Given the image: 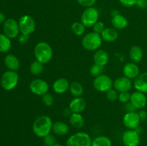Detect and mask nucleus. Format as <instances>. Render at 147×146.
<instances>
[{
  "label": "nucleus",
  "instance_id": "nucleus-8",
  "mask_svg": "<svg viewBox=\"0 0 147 146\" xmlns=\"http://www.w3.org/2000/svg\"><path fill=\"white\" fill-rule=\"evenodd\" d=\"M21 34L29 35L34 33L36 29V23L34 18L28 14L22 16L18 21Z\"/></svg>",
  "mask_w": 147,
  "mask_h": 146
},
{
  "label": "nucleus",
  "instance_id": "nucleus-12",
  "mask_svg": "<svg viewBox=\"0 0 147 146\" xmlns=\"http://www.w3.org/2000/svg\"><path fill=\"white\" fill-rule=\"evenodd\" d=\"M4 33L9 39H14L20 32L18 21L14 19H7L4 23Z\"/></svg>",
  "mask_w": 147,
  "mask_h": 146
},
{
  "label": "nucleus",
  "instance_id": "nucleus-46",
  "mask_svg": "<svg viewBox=\"0 0 147 146\" xmlns=\"http://www.w3.org/2000/svg\"><path fill=\"white\" fill-rule=\"evenodd\" d=\"M41 146H47V145H41Z\"/></svg>",
  "mask_w": 147,
  "mask_h": 146
},
{
  "label": "nucleus",
  "instance_id": "nucleus-4",
  "mask_svg": "<svg viewBox=\"0 0 147 146\" xmlns=\"http://www.w3.org/2000/svg\"><path fill=\"white\" fill-rule=\"evenodd\" d=\"M93 140L85 132H78L71 135L66 140V146H91Z\"/></svg>",
  "mask_w": 147,
  "mask_h": 146
},
{
  "label": "nucleus",
  "instance_id": "nucleus-10",
  "mask_svg": "<svg viewBox=\"0 0 147 146\" xmlns=\"http://www.w3.org/2000/svg\"><path fill=\"white\" fill-rule=\"evenodd\" d=\"M122 143L124 146H139L140 144V134L136 130H129L122 135Z\"/></svg>",
  "mask_w": 147,
  "mask_h": 146
},
{
  "label": "nucleus",
  "instance_id": "nucleus-9",
  "mask_svg": "<svg viewBox=\"0 0 147 146\" xmlns=\"http://www.w3.org/2000/svg\"><path fill=\"white\" fill-rule=\"evenodd\" d=\"M30 90L36 95L42 96L49 91V84L47 81L42 79H34L29 84Z\"/></svg>",
  "mask_w": 147,
  "mask_h": 146
},
{
  "label": "nucleus",
  "instance_id": "nucleus-6",
  "mask_svg": "<svg viewBox=\"0 0 147 146\" xmlns=\"http://www.w3.org/2000/svg\"><path fill=\"white\" fill-rule=\"evenodd\" d=\"M19 74L17 72L8 70L2 74L1 78V85L7 91L12 90L15 88L19 82Z\"/></svg>",
  "mask_w": 147,
  "mask_h": 146
},
{
  "label": "nucleus",
  "instance_id": "nucleus-22",
  "mask_svg": "<svg viewBox=\"0 0 147 146\" xmlns=\"http://www.w3.org/2000/svg\"><path fill=\"white\" fill-rule=\"evenodd\" d=\"M52 131L55 135L64 136L68 133L69 126L66 123L63 121H57L53 123Z\"/></svg>",
  "mask_w": 147,
  "mask_h": 146
},
{
  "label": "nucleus",
  "instance_id": "nucleus-1",
  "mask_svg": "<svg viewBox=\"0 0 147 146\" xmlns=\"http://www.w3.org/2000/svg\"><path fill=\"white\" fill-rule=\"evenodd\" d=\"M53 120L48 115H40L34 120L32 124V131L38 137L44 138L47 135L50 134L53 128Z\"/></svg>",
  "mask_w": 147,
  "mask_h": 146
},
{
  "label": "nucleus",
  "instance_id": "nucleus-17",
  "mask_svg": "<svg viewBox=\"0 0 147 146\" xmlns=\"http://www.w3.org/2000/svg\"><path fill=\"white\" fill-rule=\"evenodd\" d=\"M70 84V82L65 77H60L53 82V90L57 94H64L69 90Z\"/></svg>",
  "mask_w": 147,
  "mask_h": 146
},
{
  "label": "nucleus",
  "instance_id": "nucleus-24",
  "mask_svg": "<svg viewBox=\"0 0 147 146\" xmlns=\"http://www.w3.org/2000/svg\"><path fill=\"white\" fill-rule=\"evenodd\" d=\"M129 56L131 61L136 64L139 63L144 57V52L142 47L137 45L133 46L129 50Z\"/></svg>",
  "mask_w": 147,
  "mask_h": 146
},
{
  "label": "nucleus",
  "instance_id": "nucleus-11",
  "mask_svg": "<svg viewBox=\"0 0 147 146\" xmlns=\"http://www.w3.org/2000/svg\"><path fill=\"white\" fill-rule=\"evenodd\" d=\"M142 122L137 112H129L123 117V124L129 130H136Z\"/></svg>",
  "mask_w": 147,
  "mask_h": 146
},
{
  "label": "nucleus",
  "instance_id": "nucleus-26",
  "mask_svg": "<svg viewBox=\"0 0 147 146\" xmlns=\"http://www.w3.org/2000/svg\"><path fill=\"white\" fill-rule=\"evenodd\" d=\"M69 91L74 97H81L84 92V88L81 83L75 81L70 83Z\"/></svg>",
  "mask_w": 147,
  "mask_h": 146
},
{
  "label": "nucleus",
  "instance_id": "nucleus-43",
  "mask_svg": "<svg viewBox=\"0 0 147 146\" xmlns=\"http://www.w3.org/2000/svg\"><path fill=\"white\" fill-rule=\"evenodd\" d=\"M6 21L5 15H4L3 13L0 12V24H2V23H4V21Z\"/></svg>",
  "mask_w": 147,
  "mask_h": 146
},
{
  "label": "nucleus",
  "instance_id": "nucleus-39",
  "mask_svg": "<svg viewBox=\"0 0 147 146\" xmlns=\"http://www.w3.org/2000/svg\"><path fill=\"white\" fill-rule=\"evenodd\" d=\"M136 6L140 9H146L147 0H137Z\"/></svg>",
  "mask_w": 147,
  "mask_h": 146
},
{
  "label": "nucleus",
  "instance_id": "nucleus-33",
  "mask_svg": "<svg viewBox=\"0 0 147 146\" xmlns=\"http://www.w3.org/2000/svg\"><path fill=\"white\" fill-rule=\"evenodd\" d=\"M119 92L117 90H115L114 88H111V90H108L106 92V97L109 101L114 102L116 100H118V97H119Z\"/></svg>",
  "mask_w": 147,
  "mask_h": 146
},
{
  "label": "nucleus",
  "instance_id": "nucleus-7",
  "mask_svg": "<svg viewBox=\"0 0 147 146\" xmlns=\"http://www.w3.org/2000/svg\"><path fill=\"white\" fill-rule=\"evenodd\" d=\"M93 85L95 90L100 92H106L113 87V81L111 77L105 74L96 77L93 80Z\"/></svg>",
  "mask_w": 147,
  "mask_h": 146
},
{
  "label": "nucleus",
  "instance_id": "nucleus-40",
  "mask_svg": "<svg viewBox=\"0 0 147 146\" xmlns=\"http://www.w3.org/2000/svg\"><path fill=\"white\" fill-rule=\"evenodd\" d=\"M18 41L21 44H25L29 41V35L21 34L18 37Z\"/></svg>",
  "mask_w": 147,
  "mask_h": 146
},
{
  "label": "nucleus",
  "instance_id": "nucleus-23",
  "mask_svg": "<svg viewBox=\"0 0 147 146\" xmlns=\"http://www.w3.org/2000/svg\"><path fill=\"white\" fill-rule=\"evenodd\" d=\"M4 64L9 70L17 71L20 69V62L17 57L14 54H8L4 58Z\"/></svg>",
  "mask_w": 147,
  "mask_h": 146
},
{
  "label": "nucleus",
  "instance_id": "nucleus-21",
  "mask_svg": "<svg viewBox=\"0 0 147 146\" xmlns=\"http://www.w3.org/2000/svg\"><path fill=\"white\" fill-rule=\"evenodd\" d=\"M100 36L103 41L106 42H113L119 37V32L118 30L113 27H107L100 34Z\"/></svg>",
  "mask_w": 147,
  "mask_h": 146
},
{
  "label": "nucleus",
  "instance_id": "nucleus-3",
  "mask_svg": "<svg viewBox=\"0 0 147 146\" xmlns=\"http://www.w3.org/2000/svg\"><path fill=\"white\" fill-rule=\"evenodd\" d=\"M103 40L100 34L90 31L83 36L81 44L83 48L88 51H96L101 47Z\"/></svg>",
  "mask_w": 147,
  "mask_h": 146
},
{
  "label": "nucleus",
  "instance_id": "nucleus-36",
  "mask_svg": "<svg viewBox=\"0 0 147 146\" xmlns=\"http://www.w3.org/2000/svg\"><path fill=\"white\" fill-rule=\"evenodd\" d=\"M92 27H93V31H94V32L99 34H101V33L104 31L105 29H106V27H105V24L103 21H98Z\"/></svg>",
  "mask_w": 147,
  "mask_h": 146
},
{
  "label": "nucleus",
  "instance_id": "nucleus-37",
  "mask_svg": "<svg viewBox=\"0 0 147 146\" xmlns=\"http://www.w3.org/2000/svg\"><path fill=\"white\" fill-rule=\"evenodd\" d=\"M76 1L82 7L88 8V7H94L97 0H76Z\"/></svg>",
  "mask_w": 147,
  "mask_h": 146
},
{
  "label": "nucleus",
  "instance_id": "nucleus-13",
  "mask_svg": "<svg viewBox=\"0 0 147 146\" xmlns=\"http://www.w3.org/2000/svg\"><path fill=\"white\" fill-rule=\"evenodd\" d=\"M130 102L136 110H143L147 104V97L145 93L135 91L131 94Z\"/></svg>",
  "mask_w": 147,
  "mask_h": 146
},
{
  "label": "nucleus",
  "instance_id": "nucleus-31",
  "mask_svg": "<svg viewBox=\"0 0 147 146\" xmlns=\"http://www.w3.org/2000/svg\"><path fill=\"white\" fill-rule=\"evenodd\" d=\"M103 71H104V67L96 64H93L90 67V70H89V72H90V75H92L94 77H98V76L103 74Z\"/></svg>",
  "mask_w": 147,
  "mask_h": 146
},
{
  "label": "nucleus",
  "instance_id": "nucleus-34",
  "mask_svg": "<svg viewBox=\"0 0 147 146\" xmlns=\"http://www.w3.org/2000/svg\"><path fill=\"white\" fill-rule=\"evenodd\" d=\"M43 141H44V145H45L53 146V145L57 143V139L54 135L50 133L43 138Z\"/></svg>",
  "mask_w": 147,
  "mask_h": 146
},
{
  "label": "nucleus",
  "instance_id": "nucleus-16",
  "mask_svg": "<svg viewBox=\"0 0 147 146\" xmlns=\"http://www.w3.org/2000/svg\"><path fill=\"white\" fill-rule=\"evenodd\" d=\"M87 106L86 100L82 97H74L69 103L68 107L72 113H81L84 111Z\"/></svg>",
  "mask_w": 147,
  "mask_h": 146
},
{
  "label": "nucleus",
  "instance_id": "nucleus-20",
  "mask_svg": "<svg viewBox=\"0 0 147 146\" xmlns=\"http://www.w3.org/2000/svg\"><path fill=\"white\" fill-rule=\"evenodd\" d=\"M112 27L117 30H122L126 28L129 24L128 19L122 14H119L117 15L112 17L111 18Z\"/></svg>",
  "mask_w": 147,
  "mask_h": 146
},
{
  "label": "nucleus",
  "instance_id": "nucleus-30",
  "mask_svg": "<svg viewBox=\"0 0 147 146\" xmlns=\"http://www.w3.org/2000/svg\"><path fill=\"white\" fill-rule=\"evenodd\" d=\"M86 27L80 21H76L71 25V30L76 36H82L85 34Z\"/></svg>",
  "mask_w": 147,
  "mask_h": 146
},
{
  "label": "nucleus",
  "instance_id": "nucleus-25",
  "mask_svg": "<svg viewBox=\"0 0 147 146\" xmlns=\"http://www.w3.org/2000/svg\"><path fill=\"white\" fill-rule=\"evenodd\" d=\"M69 123L73 127L80 129L84 126L85 119L80 113H73L69 117Z\"/></svg>",
  "mask_w": 147,
  "mask_h": 146
},
{
  "label": "nucleus",
  "instance_id": "nucleus-19",
  "mask_svg": "<svg viewBox=\"0 0 147 146\" xmlns=\"http://www.w3.org/2000/svg\"><path fill=\"white\" fill-rule=\"evenodd\" d=\"M93 59L94 64L105 67L109 63V55L106 50L99 49V50L95 51Z\"/></svg>",
  "mask_w": 147,
  "mask_h": 146
},
{
  "label": "nucleus",
  "instance_id": "nucleus-27",
  "mask_svg": "<svg viewBox=\"0 0 147 146\" xmlns=\"http://www.w3.org/2000/svg\"><path fill=\"white\" fill-rule=\"evenodd\" d=\"M11 47V40L4 34H0V52H7L9 51Z\"/></svg>",
  "mask_w": 147,
  "mask_h": 146
},
{
  "label": "nucleus",
  "instance_id": "nucleus-44",
  "mask_svg": "<svg viewBox=\"0 0 147 146\" xmlns=\"http://www.w3.org/2000/svg\"><path fill=\"white\" fill-rule=\"evenodd\" d=\"M120 14V12H119V11H118L117 9L112 10L111 12V17H114V16L117 15V14Z\"/></svg>",
  "mask_w": 147,
  "mask_h": 146
},
{
  "label": "nucleus",
  "instance_id": "nucleus-45",
  "mask_svg": "<svg viewBox=\"0 0 147 146\" xmlns=\"http://www.w3.org/2000/svg\"><path fill=\"white\" fill-rule=\"evenodd\" d=\"M53 146H63V145H62V144H60V143H57H57H56L55 144H54V145H53Z\"/></svg>",
  "mask_w": 147,
  "mask_h": 146
},
{
  "label": "nucleus",
  "instance_id": "nucleus-32",
  "mask_svg": "<svg viewBox=\"0 0 147 146\" xmlns=\"http://www.w3.org/2000/svg\"><path fill=\"white\" fill-rule=\"evenodd\" d=\"M42 102L44 105L47 106V107H50L54 104L55 100L53 96L50 93L47 92L42 96Z\"/></svg>",
  "mask_w": 147,
  "mask_h": 146
},
{
  "label": "nucleus",
  "instance_id": "nucleus-38",
  "mask_svg": "<svg viewBox=\"0 0 147 146\" xmlns=\"http://www.w3.org/2000/svg\"><path fill=\"white\" fill-rule=\"evenodd\" d=\"M136 1L137 0H119V2L125 7H132L136 6Z\"/></svg>",
  "mask_w": 147,
  "mask_h": 146
},
{
  "label": "nucleus",
  "instance_id": "nucleus-18",
  "mask_svg": "<svg viewBox=\"0 0 147 146\" xmlns=\"http://www.w3.org/2000/svg\"><path fill=\"white\" fill-rule=\"evenodd\" d=\"M133 85L136 91L147 93V71L140 73L137 77L134 80Z\"/></svg>",
  "mask_w": 147,
  "mask_h": 146
},
{
  "label": "nucleus",
  "instance_id": "nucleus-42",
  "mask_svg": "<svg viewBox=\"0 0 147 146\" xmlns=\"http://www.w3.org/2000/svg\"><path fill=\"white\" fill-rule=\"evenodd\" d=\"M126 110H127V113H129V112H136V109L135 108L133 104L130 102H129L128 103H126Z\"/></svg>",
  "mask_w": 147,
  "mask_h": 146
},
{
  "label": "nucleus",
  "instance_id": "nucleus-5",
  "mask_svg": "<svg viewBox=\"0 0 147 146\" xmlns=\"http://www.w3.org/2000/svg\"><path fill=\"white\" fill-rule=\"evenodd\" d=\"M99 19V11L94 7L85 9L80 17V22L86 27H92Z\"/></svg>",
  "mask_w": 147,
  "mask_h": 146
},
{
  "label": "nucleus",
  "instance_id": "nucleus-41",
  "mask_svg": "<svg viewBox=\"0 0 147 146\" xmlns=\"http://www.w3.org/2000/svg\"><path fill=\"white\" fill-rule=\"evenodd\" d=\"M138 113H139V115L141 120L142 121H146L147 120V112L146 110H144V109L143 110H140V111Z\"/></svg>",
  "mask_w": 147,
  "mask_h": 146
},
{
  "label": "nucleus",
  "instance_id": "nucleus-2",
  "mask_svg": "<svg viewBox=\"0 0 147 146\" xmlns=\"http://www.w3.org/2000/svg\"><path fill=\"white\" fill-rule=\"evenodd\" d=\"M34 55L37 61L44 64H47L53 59V48L51 45L46 42H39L34 46Z\"/></svg>",
  "mask_w": 147,
  "mask_h": 146
},
{
  "label": "nucleus",
  "instance_id": "nucleus-29",
  "mask_svg": "<svg viewBox=\"0 0 147 146\" xmlns=\"http://www.w3.org/2000/svg\"><path fill=\"white\" fill-rule=\"evenodd\" d=\"M30 71L33 75H40L44 71V64L34 60L30 64Z\"/></svg>",
  "mask_w": 147,
  "mask_h": 146
},
{
  "label": "nucleus",
  "instance_id": "nucleus-28",
  "mask_svg": "<svg viewBox=\"0 0 147 146\" xmlns=\"http://www.w3.org/2000/svg\"><path fill=\"white\" fill-rule=\"evenodd\" d=\"M91 146H112V141L107 136L100 135L93 139Z\"/></svg>",
  "mask_w": 147,
  "mask_h": 146
},
{
  "label": "nucleus",
  "instance_id": "nucleus-15",
  "mask_svg": "<svg viewBox=\"0 0 147 146\" xmlns=\"http://www.w3.org/2000/svg\"><path fill=\"white\" fill-rule=\"evenodd\" d=\"M122 71H123V76L131 79V80H134L141 73L140 69L138 64L133 62L126 63L123 66Z\"/></svg>",
  "mask_w": 147,
  "mask_h": 146
},
{
  "label": "nucleus",
  "instance_id": "nucleus-35",
  "mask_svg": "<svg viewBox=\"0 0 147 146\" xmlns=\"http://www.w3.org/2000/svg\"><path fill=\"white\" fill-rule=\"evenodd\" d=\"M131 94L129 92H119L118 100L121 103L126 104L129 102H130Z\"/></svg>",
  "mask_w": 147,
  "mask_h": 146
},
{
  "label": "nucleus",
  "instance_id": "nucleus-14",
  "mask_svg": "<svg viewBox=\"0 0 147 146\" xmlns=\"http://www.w3.org/2000/svg\"><path fill=\"white\" fill-rule=\"evenodd\" d=\"M133 86V82L131 79L122 76L116 78L113 81V88L119 92H129Z\"/></svg>",
  "mask_w": 147,
  "mask_h": 146
}]
</instances>
